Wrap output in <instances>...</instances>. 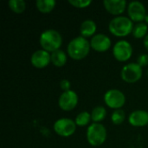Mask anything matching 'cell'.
<instances>
[{
    "mask_svg": "<svg viewBox=\"0 0 148 148\" xmlns=\"http://www.w3.org/2000/svg\"><path fill=\"white\" fill-rule=\"evenodd\" d=\"M145 23H147L148 25V14L147 15V16H146V18H145Z\"/></svg>",
    "mask_w": 148,
    "mask_h": 148,
    "instance_id": "cell-27",
    "label": "cell"
},
{
    "mask_svg": "<svg viewBox=\"0 0 148 148\" xmlns=\"http://www.w3.org/2000/svg\"><path fill=\"white\" fill-rule=\"evenodd\" d=\"M39 43L42 49H44L51 54L61 49L62 44V36L60 32L56 29H46L41 33Z\"/></svg>",
    "mask_w": 148,
    "mask_h": 148,
    "instance_id": "cell-3",
    "label": "cell"
},
{
    "mask_svg": "<svg viewBox=\"0 0 148 148\" xmlns=\"http://www.w3.org/2000/svg\"><path fill=\"white\" fill-rule=\"evenodd\" d=\"M97 30V25L95 21L92 19H86L81 23L80 26V34L82 36L88 38L93 37Z\"/></svg>",
    "mask_w": 148,
    "mask_h": 148,
    "instance_id": "cell-15",
    "label": "cell"
},
{
    "mask_svg": "<svg viewBox=\"0 0 148 148\" xmlns=\"http://www.w3.org/2000/svg\"><path fill=\"white\" fill-rule=\"evenodd\" d=\"M128 122L135 127L148 126V112L146 110H134L128 116Z\"/></svg>",
    "mask_w": 148,
    "mask_h": 148,
    "instance_id": "cell-14",
    "label": "cell"
},
{
    "mask_svg": "<svg viewBox=\"0 0 148 148\" xmlns=\"http://www.w3.org/2000/svg\"><path fill=\"white\" fill-rule=\"evenodd\" d=\"M107 116V110L102 106L95 107L91 112V118L94 123H100L103 120H105Z\"/></svg>",
    "mask_w": 148,
    "mask_h": 148,
    "instance_id": "cell-18",
    "label": "cell"
},
{
    "mask_svg": "<svg viewBox=\"0 0 148 148\" xmlns=\"http://www.w3.org/2000/svg\"><path fill=\"white\" fill-rule=\"evenodd\" d=\"M68 3L75 8L84 9V8L88 7L92 3V1L90 0H69Z\"/></svg>",
    "mask_w": 148,
    "mask_h": 148,
    "instance_id": "cell-23",
    "label": "cell"
},
{
    "mask_svg": "<svg viewBox=\"0 0 148 148\" xmlns=\"http://www.w3.org/2000/svg\"><path fill=\"white\" fill-rule=\"evenodd\" d=\"M143 75V69L137 62H130L122 67L121 71V79L127 83H135Z\"/></svg>",
    "mask_w": 148,
    "mask_h": 148,
    "instance_id": "cell-5",
    "label": "cell"
},
{
    "mask_svg": "<svg viewBox=\"0 0 148 148\" xmlns=\"http://www.w3.org/2000/svg\"><path fill=\"white\" fill-rule=\"evenodd\" d=\"M78 95L74 90H69L62 92L58 99L59 108L66 112L72 111L75 109L78 104Z\"/></svg>",
    "mask_w": 148,
    "mask_h": 148,
    "instance_id": "cell-9",
    "label": "cell"
},
{
    "mask_svg": "<svg viewBox=\"0 0 148 148\" xmlns=\"http://www.w3.org/2000/svg\"><path fill=\"white\" fill-rule=\"evenodd\" d=\"M60 88L62 90H63V92L65 91H69L70 90V88H71V83L69 80L67 79H63L60 82Z\"/></svg>",
    "mask_w": 148,
    "mask_h": 148,
    "instance_id": "cell-25",
    "label": "cell"
},
{
    "mask_svg": "<svg viewBox=\"0 0 148 148\" xmlns=\"http://www.w3.org/2000/svg\"><path fill=\"white\" fill-rule=\"evenodd\" d=\"M143 44L145 46V48L147 49V50L148 51V34L147 36L144 38V41H143Z\"/></svg>",
    "mask_w": 148,
    "mask_h": 148,
    "instance_id": "cell-26",
    "label": "cell"
},
{
    "mask_svg": "<svg viewBox=\"0 0 148 148\" xmlns=\"http://www.w3.org/2000/svg\"><path fill=\"white\" fill-rule=\"evenodd\" d=\"M56 2L55 0H37L36 6L41 13H49L56 7Z\"/></svg>",
    "mask_w": 148,
    "mask_h": 148,
    "instance_id": "cell-17",
    "label": "cell"
},
{
    "mask_svg": "<svg viewBox=\"0 0 148 148\" xmlns=\"http://www.w3.org/2000/svg\"><path fill=\"white\" fill-rule=\"evenodd\" d=\"M8 4L10 9L16 14H21L26 9V3L23 0H10Z\"/></svg>",
    "mask_w": 148,
    "mask_h": 148,
    "instance_id": "cell-21",
    "label": "cell"
},
{
    "mask_svg": "<svg viewBox=\"0 0 148 148\" xmlns=\"http://www.w3.org/2000/svg\"><path fill=\"white\" fill-rule=\"evenodd\" d=\"M90 42L80 36L73 38L67 46V53L70 58L75 61H80L86 58L90 52Z\"/></svg>",
    "mask_w": 148,
    "mask_h": 148,
    "instance_id": "cell-1",
    "label": "cell"
},
{
    "mask_svg": "<svg viewBox=\"0 0 148 148\" xmlns=\"http://www.w3.org/2000/svg\"><path fill=\"white\" fill-rule=\"evenodd\" d=\"M103 100L108 108L114 110L121 109V108L126 103V96L124 93L116 88L108 90L104 94Z\"/></svg>",
    "mask_w": 148,
    "mask_h": 148,
    "instance_id": "cell-6",
    "label": "cell"
},
{
    "mask_svg": "<svg viewBox=\"0 0 148 148\" xmlns=\"http://www.w3.org/2000/svg\"><path fill=\"white\" fill-rule=\"evenodd\" d=\"M90 121H92L91 114L88 111H82L80 114H78L75 119V122L77 127H86L90 123Z\"/></svg>",
    "mask_w": 148,
    "mask_h": 148,
    "instance_id": "cell-20",
    "label": "cell"
},
{
    "mask_svg": "<svg viewBox=\"0 0 148 148\" xmlns=\"http://www.w3.org/2000/svg\"><path fill=\"white\" fill-rule=\"evenodd\" d=\"M103 5L106 10L113 16H122L127 9V3L125 0H104Z\"/></svg>",
    "mask_w": 148,
    "mask_h": 148,
    "instance_id": "cell-13",
    "label": "cell"
},
{
    "mask_svg": "<svg viewBox=\"0 0 148 148\" xmlns=\"http://www.w3.org/2000/svg\"><path fill=\"white\" fill-rule=\"evenodd\" d=\"M148 32V25L142 22V23H136L134 27V30H133V36L137 38V39H141V38H145L147 36Z\"/></svg>",
    "mask_w": 148,
    "mask_h": 148,
    "instance_id": "cell-19",
    "label": "cell"
},
{
    "mask_svg": "<svg viewBox=\"0 0 148 148\" xmlns=\"http://www.w3.org/2000/svg\"><path fill=\"white\" fill-rule=\"evenodd\" d=\"M137 63L140 67H146L148 65V55L147 54H141L137 58Z\"/></svg>",
    "mask_w": 148,
    "mask_h": 148,
    "instance_id": "cell-24",
    "label": "cell"
},
{
    "mask_svg": "<svg viewBox=\"0 0 148 148\" xmlns=\"http://www.w3.org/2000/svg\"><path fill=\"white\" fill-rule=\"evenodd\" d=\"M76 127L75 121L69 118H61L54 123L53 129L57 135L67 138L75 133Z\"/></svg>",
    "mask_w": 148,
    "mask_h": 148,
    "instance_id": "cell-7",
    "label": "cell"
},
{
    "mask_svg": "<svg viewBox=\"0 0 148 148\" xmlns=\"http://www.w3.org/2000/svg\"><path fill=\"white\" fill-rule=\"evenodd\" d=\"M30 62L36 69H44L51 62V54L44 49H38L31 55Z\"/></svg>",
    "mask_w": 148,
    "mask_h": 148,
    "instance_id": "cell-12",
    "label": "cell"
},
{
    "mask_svg": "<svg viewBox=\"0 0 148 148\" xmlns=\"http://www.w3.org/2000/svg\"><path fill=\"white\" fill-rule=\"evenodd\" d=\"M125 119H126V114L125 111L122 109L114 110L111 114V121L114 125L122 124L125 121Z\"/></svg>",
    "mask_w": 148,
    "mask_h": 148,
    "instance_id": "cell-22",
    "label": "cell"
},
{
    "mask_svg": "<svg viewBox=\"0 0 148 148\" xmlns=\"http://www.w3.org/2000/svg\"><path fill=\"white\" fill-rule=\"evenodd\" d=\"M133 52V47L127 40H120L113 47V56L121 62H127L132 57Z\"/></svg>",
    "mask_w": 148,
    "mask_h": 148,
    "instance_id": "cell-8",
    "label": "cell"
},
{
    "mask_svg": "<svg viewBox=\"0 0 148 148\" xmlns=\"http://www.w3.org/2000/svg\"><path fill=\"white\" fill-rule=\"evenodd\" d=\"M128 17L134 23H142L147 16L145 5L139 1H132L127 4Z\"/></svg>",
    "mask_w": 148,
    "mask_h": 148,
    "instance_id": "cell-10",
    "label": "cell"
},
{
    "mask_svg": "<svg viewBox=\"0 0 148 148\" xmlns=\"http://www.w3.org/2000/svg\"><path fill=\"white\" fill-rule=\"evenodd\" d=\"M68 61V55L62 49H58L51 53V63L58 68H61L66 64Z\"/></svg>",
    "mask_w": 148,
    "mask_h": 148,
    "instance_id": "cell-16",
    "label": "cell"
},
{
    "mask_svg": "<svg viewBox=\"0 0 148 148\" xmlns=\"http://www.w3.org/2000/svg\"><path fill=\"white\" fill-rule=\"evenodd\" d=\"M108 133L106 127L101 123H92L88 127L86 138L92 147H100L107 140Z\"/></svg>",
    "mask_w": 148,
    "mask_h": 148,
    "instance_id": "cell-4",
    "label": "cell"
},
{
    "mask_svg": "<svg viewBox=\"0 0 148 148\" xmlns=\"http://www.w3.org/2000/svg\"><path fill=\"white\" fill-rule=\"evenodd\" d=\"M112 45V41L110 37L105 34L98 33L95 34L90 40L91 49L95 51L102 53L108 51Z\"/></svg>",
    "mask_w": 148,
    "mask_h": 148,
    "instance_id": "cell-11",
    "label": "cell"
},
{
    "mask_svg": "<svg viewBox=\"0 0 148 148\" xmlns=\"http://www.w3.org/2000/svg\"><path fill=\"white\" fill-rule=\"evenodd\" d=\"M134 22L125 16H119L114 17L108 23L109 32L117 37H125L133 33Z\"/></svg>",
    "mask_w": 148,
    "mask_h": 148,
    "instance_id": "cell-2",
    "label": "cell"
}]
</instances>
